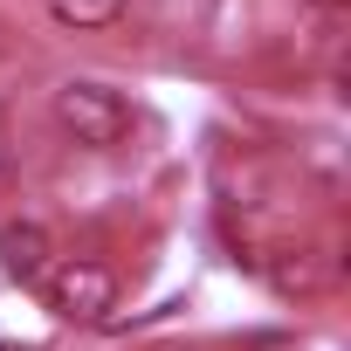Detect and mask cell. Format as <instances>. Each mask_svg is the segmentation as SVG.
<instances>
[{"mask_svg": "<svg viewBox=\"0 0 351 351\" xmlns=\"http://www.w3.org/2000/svg\"><path fill=\"white\" fill-rule=\"evenodd\" d=\"M49 110H56L62 138H76L83 152H117V145L131 138V124H138V110L124 104V90H110V83H97V76L56 83V90H49Z\"/></svg>", "mask_w": 351, "mask_h": 351, "instance_id": "1", "label": "cell"}, {"mask_svg": "<svg viewBox=\"0 0 351 351\" xmlns=\"http://www.w3.org/2000/svg\"><path fill=\"white\" fill-rule=\"evenodd\" d=\"M42 289H49V310L62 324H104L117 310V276L104 262H56Z\"/></svg>", "mask_w": 351, "mask_h": 351, "instance_id": "2", "label": "cell"}, {"mask_svg": "<svg viewBox=\"0 0 351 351\" xmlns=\"http://www.w3.org/2000/svg\"><path fill=\"white\" fill-rule=\"evenodd\" d=\"M0 269H8L14 282H49L56 269V234L42 221H8L0 228Z\"/></svg>", "mask_w": 351, "mask_h": 351, "instance_id": "3", "label": "cell"}, {"mask_svg": "<svg viewBox=\"0 0 351 351\" xmlns=\"http://www.w3.org/2000/svg\"><path fill=\"white\" fill-rule=\"evenodd\" d=\"M42 8H49V21L69 28V35H104V28H117V21L131 14V0H42Z\"/></svg>", "mask_w": 351, "mask_h": 351, "instance_id": "4", "label": "cell"}, {"mask_svg": "<svg viewBox=\"0 0 351 351\" xmlns=\"http://www.w3.org/2000/svg\"><path fill=\"white\" fill-rule=\"evenodd\" d=\"M269 282H276V296H317V289H324L317 248H282V255L269 262Z\"/></svg>", "mask_w": 351, "mask_h": 351, "instance_id": "5", "label": "cell"}, {"mask_svg": "<svg viewBox=\"0 0 351 351\" xmlns=\"http://www.w3.org/2000/svg\"><path fill=\"white\" fill-rule=\"evenodd\" d=\"M310 8H317V14H324V21H337V14H344V8H351V0H310Z\"/></svg>", "mask_w": 351, "mask_h": 351, "instance_id": "6", "label": "cell"}, {"mask_svg": "<svg viewBox=\"0 0 351 351\" xmlns=\"http://www.w3.org/2000/svg\"><path fill=\"white\" fill-rule=\"evenodd\" d=\"M0 172H8V124H0Z\"/></svg>", "mask_w": 351, "mask_h": 351, "instance_id": "7", "label": "cell"}]
</instances>
